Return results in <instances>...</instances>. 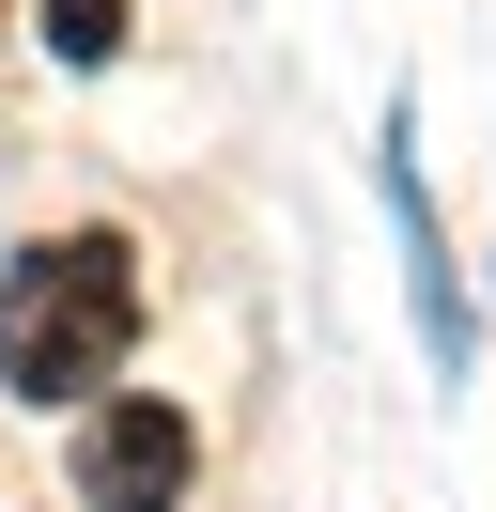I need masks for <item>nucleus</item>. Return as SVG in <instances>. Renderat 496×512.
Instances as JSON below:
<instances>
[{"label":"nucleus","mask_w":496,"mask_h":512,"mask_svg":"<svg viewBox=\"0 0 496 512\" xmlns=\"http://www.w3.org/2000/svg\"><path fill=\"white\" fill-rule=\"evenodd\" d=\"M47 47H62V63H109V47H124V0H47Z\"/></svg>","instance_id":"nucleus-3"},{"label":"nucleus","mask_w":496,"mask_h":512,"mask_svg":"<svg viewBox=\"0 0 496 512\" xmlns=\"http://www.w3.org/2000/svg\"><path fill=\"white\" fill-rule=\"evenodd\" d=\"M140 342V249L124 233H47L0 295V388L16 404H93Z\"/></svg>","instance_id":"nucleus-1"},{"label":"nucleus","mask_w":496,"mask_h":512,"mask_svg":"<svg viewBox=\"0 0 496 512\" xmlns=\"http://www.w3.org/2000/svg\"><path fill=\"white\" fill-rule=\"evenodd\" d=\"M186 466H202L186 404H78V497L93 512H171Z\"/></svg>","instance_id":"nucleus-2"}]
</instances>
